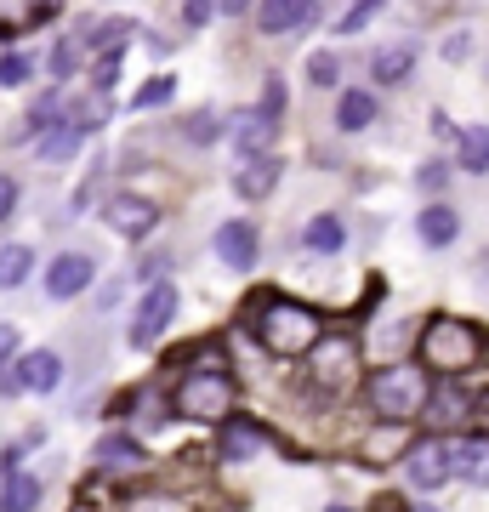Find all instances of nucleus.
<instances>
[{"label": "nucleus", "instance_id": "1", "mask_svg": "<svg viewBox=\"0 0 489 512\" xmlns=\"http://www.w3.org/2000/svg\"><path fill=\"white\" fill-rule=\"evenodd\" d=\"M256 336H262V348L279 353V359H302V353H313V342L325 336V325H319V313L302 308V302L268 296L262 313H256Z\"/></svg>", "mask_w": 489, "mask_h": 512}, {"label": "nucleus", "instance_id": "2", "mask_svg": "<svg viewBox=\"0 0 489 512\" xmlns=\"http://www.w3.org/2000/svg\"><path fill=\"white\" fill-rule=\"evenodd\" d=\"M370 404H376L381 421H416L427 410V376L410 365H393V370H376L370 376Z\"/></svg>", "mask_w": 489, "mask_h": 512}, {"label": "nucleus", "instance_id": "3", "mask_svg": "<svg viewBox=\"0 0 489 512\" xmlns=\"http://www.w3.org/2000/svg\"><path fill=\"white\" fill-rule=\"evenodd\" d=\"M478 353H484V342H478V330L461 325V319H433V325L421 330V359L433 370H467L478 365Z\"/></svg>", "mask_w": 489, "mask_h": 512}, {"label": "nucleus", "instance_id": "4", "mask_svg": "<svg viewBox=\"0 0 489 512\" xmlns=\"http://www.w3.org/2000/svg\"><path fill=\"white\" fill-rule=\"evenodd\" d=\"M171 404H177L182 421H222L234 404V382H228V370H188Z\"/></svg>", "mask_w": 489, "mask_h": 512}, {"label": "nucleus", "instance_id": "5", "mask_svg": "<svg viewBox=\"0 0 489 512\" xmlns=\"http://www.w3.org/2000/svg\"><path fill=\"white\" fill-rule=\"evenodd\" d=\"M171 319H177V285H148V296L131 313V348H154Z\"/></svg>", "mask_w": 489, "mask_h": 512}, {"label": "nucleus", "instance_id": "6", "mask_svg": "<svg viewBox=\"0 0 489 512\" xmlns=\"http://www.w3.org/2000/svg\"><path fill=\"white\" fill-rule=\"evenodd\" d=\"M404 478H410L416 490H444V484H450V456H444V439L410 444V456H404Z\"/></svg>", "mask_w": 489, "mask_h": 512}, {"label": "nucleus", "instance_id": "7", "mask_svg": "<svg viewBox=\"0 0 489 512\" xmlns=\"http://www.w3.org/2000/svg\"><path fill=\"white\" fill-rule=\"evenodd\" d=\"M103 217H109L114 234L143 239V234H154V222H160V205L143 200V194H114V200L103 205Z\"/></svg>", "mask_w": 489, "mask_h": 512}, {"label": "nucleus", "instance_id": "8", "mask_svg": "<svg viewBox=\"0 0 489 512\" xmlns=\"http://www.w3.org/2000/svg\"><path fill=\"white\" fill-rule=\"evenodd\" d=\"M273 126H279V120H268L262 109H245V114H228V120H222V131L234 137V148L245 160H256V154L273 148Z\"/></svg>", "mask_w": 489, "mask_h": 512}, {"label": "nucleus", "instance_id": "9", "mask_svg": "<svg viewBox=\"0 0 489 512\" xmlns=\"http://www.w3.org/2000/svg\"><path fill=\"white\" fill-rule=\"evenodd\" d=\"M353 359H359V348H353L347 336H319V342H313V376L325 387H342L347 376H353Z\"/></svg>", "mask_w": 489, "mask_h": 512}, {"label": "nucleus", "instance_id": "10", "mask_svg": "<svg viewBox=\"0 0 489 512\" xmlns=\"http://www.w3.org/2000/svg\"><path fill=\"white\" fill-rule=\"evenodd\" d=\"M256 251H262V245H256V228L251 222H222L217 228V256H222V268H234V274H251L256 268Z\"/></svg>", "mask_w": 489, "mask_h": 512}, {"label": "nucleus", "instance_id": "11", "mask_svg": "<svg viewBox=\"0 0 489 512\" xmlns=\"http://www.w3.org/2000/svg\"><path fill=\"white\" fill-rule=\"evenodd\" d=\"M262 444H268L262 421H251V416H222V433H217L222 461H251L256 450H262Z\"/></svg>", "mask_w": 489, "mask_h": 512}, {"label": "nucleus", "instance_id": "12", "mask_svg": "<svg viewBox=\"0 0 489 512\" xmlns=\"http://www.w3.org/2000/svg\"><path fill=\"white\" fill-rule=\"evenodd\" d=\"M97 279V268H91V256L69 251V256H57L52 268H46V291L57 296V302H69V296H80Z\"/></svg>", "mask_w": 489, "mask_h": 512}, {"label": "nucleus", "instance_id": "13", "mask_svg": "<svg viewBox=\"0 0 489 512\" xmlns=\"http://www.w3.org/2000/svg\"><path fill=\"white\" fill-rule=\"evenodd\" d=\"M444 456H450V478L489 484V439H444Z\"/></svg>", "mask_w": 489, "mask_h": 512}, {"label": "nucleus", "instance_id": "14", "mask_svg": "<svg viewBox=\"0 0 489 512\" xmlns=\"http://www.w3.org/2000/svg\"><path fill=\"white\" fill-rule=\"evenodd\" d=\"M313 0H262V12H256V23H262V35H290V29H302V23H313Z\"/></svg>", "mask_w": 489, "mask_h": 512}, {"label": "nucleus", "instance_id": "15", "mask_svg": "<svg viewBox=\"0 0 489 512\" xmlns=\"http://www.w3.org/2000/svg\"><path fill=\"white\" fill-rule=\"evenodd\" d=\"M279 171H285V165L273 160V154H256V160H245L234 171V188L245 194V200H268L273 183H279Z\"/></svg>", "mask_w": 489, "mask_h": 512}, {"label": "nucleus", "instance_id": "16", "mask_svg": "<svg viewBox=\"0 0 489 512\" xmlns=\"http://www.w3.org/2000/svg\"><path fill=\"white\" fill-rule=\"evenodd\" d=\"M18 382L29 387V393H52V387L63 382V359H57L52 348L23 353V359H18Z\"/></svg>", "mask_w": 489, "mask_h": 512}, {"label": "nucleus", "instance_id": "17", "mask_svg": "<svg viewBox=\"0 0 489 512\" xmlns=\"http://www.w3.org/2000/svg\"><path fill=\"white\" fill-rule=\"evenodd\" d=\"M416 234H421V245H433V251H444L455 234H461V217H455L450 205H427L416 217Z\"/></svg>", "mask_w": 489, "mask_h": 512}, {"label": "nucleus", "instance_id": "18", "mask_svg": "<svg viewBox=\"0 0 489 512\" xmlns=\"http://www.w3.org/2000/svg\"><path fill=\"white\" fill-rule=\"evenodd\" d=\"M410 69H416V46H381L376 63H370V74H376L381 86H399V80H410Z\"/></svg>", "mask_w": 489, "mask_h": 512}, {"label": "nucleus", "instance_id": "19", "mask_svg": "<svg viewBox=\"0 0 489 512\" xmlns=\"http://www.w3.org/2000/svg\"><path fill=\"white\" fill-rule=\"evenodd\" d=\"M35 501H40V478H29V473H6V484H0V512H35Z\"/></svg>", "mask_w": 489, "mask_h": 512}, {"label": "nucleus", "instance_id": "20", "mask_svg": "<svg viewBox=\"0 0 489 512\" xmlns=\"http://www.w3.org/2000/svg\"><path fill=\"white\" fill-rule=\"evenodd\" d=\"M80 137H86V131H74L69 120H63V126H46V131H40V148H35V154H40L46 165H57V160H69L74 148H80Z\"/></svg>", "mask_w": 489, "mask_h": 512}, {"label": "nucleus", "instance_id": "21", "mask_svg": "<svg viewBox=\"0 0 489 512\" xmlns=\"http://www.w3.org/2000/svg\"><path fill=\"white\" fill-rule=\"evenodd\" d=\"M461 154H455V160H461V171H472V177H484L489 171V126H472V131H461Z\"/></svg>", "mask_w": 489, "mask_h": 512}, {"label": "nucleus", "instance_id": "22", "mask_svg": "<svg viewBox=\"0 0 489 512\" xmlns=\"http://www.w3.org/2000/svg\"><path fill=\"white\" fill-rule=\"evenodd\" d=\"M376 120V97L370 92H342V103H336V126L342 131H364Z\"/></svg>", "mask_w": 489, "mask_h": 512}, {"label": "nucleus", "instance_id": "23", "mask_svg": "<svg viewBox=\"0 0 489 512\" xmlns=\"http://www.w3.org/2000/svg\"><path fill=\"white\" fill-rule=\"evenodd\" d=\"M302 239H308V251L336 256V251H342V239H347V228H342V217H330V211H325V217L308 222V234H302Z\"/></svg>", "mask_w": 489, "mask_h": 512}, {"label": "nucleus", "instance_id": "24", "mask_svg": "<svg viewBox=\"0 0 489 512\" xmlns=\"http://www.w3.org/2000/svg\"><path fill=\"white\" fill-rule=\"evenodd\" d=\"M29 268H35V251H29V245H6V251H0V291L23 285Z\"/></svg>", "mask_w": 489, "mask_h": 512}, {"label": "nucleus", "instance_id": "25", "mask_svg": "<svg viewBox=\"0 0 489 512\" xmlns=\"http://www.w3.org/2000/svg\"><path fill=\"white\" fill-rule=\"evenodd\" d=\"M171 97H177V80H171V74H154L143 92L131 97V109H160V103H171Z\"/></svg>", "mask_w": 489, "mask_h": 512}, {"label": "nucleus", "instance_id": "26", "mask_svg": "<svg viewBox=\"0 0 489 512\" xmlns=\"http://www.w3.org/2000/svg\"><path fill=\"white\" fill-rule=\"evenodd\" d=\"M381 6H387V0H353V12H347V18L336 23V35H359V29H364L370 18H376Z\"/></svg>", "mask_w": 489, "mask_h": 512}, {"label": "nucleus", "instance_id": "27", "mask_svg": "<svg viewBox=\"0 0 489 512\" xmlns=\"http://www.w3.org/2000/svg\"><path fill=\"white\" fill-rule=\"evenodd\" d=\"M308 80L313 86H336V80H342V63H336L330 52H313L308 57Z\"/></svg>", "mask_w": 489, "mask_h": 512}, {"label": "nucleus", "instance_id": "28", "mask_svg": "<svg viewBox=\"0 0 489 512\" xmlns=\"http://www.w3.org/2000/svg\"><path fill=\"white\" fill-rule=\"evenodd\" d=\"M29 74H35V63H29L23 52H6V57H0V86H23Z\"/></svg>", "mask_w": 489, "mask_h": 512}, {"label": "nucleus", "instance_id": "29", "mask_svg": "<svg viewBox=\"0 0 489 512\" xmlns=\"http://www.w3.org/2000/svg\"><path fill=\"white\" fill-rule=\"evenodd\" d=\"M97 461H131V467H137L143 450H137L131 439H103V444H97Z\"/></svg>", "mask_w": 489, "mask_h": 512}, {"label": "nucleus", "instance_id": "30", "mask_svg": "<svg viewBox=\"0 0 489 512\" xmlns=\"http://www.w3.org/2000/svg\"><path fill=\"white\" fill-rule=\"evenodd\" d=\"M46 69H52L57 80H69V74L80 69V52H74V40H63V46H57V52L46 57Z\"/></svg>", "mask_w": 489, "mask_h": 512}, {"label": "nucleus", "instance_id": "31", "mask_svg": "<svg viewBox=\"0 0 489 512\" xmlns=\"http://www.w3.org/2000/svg\"><path fill=\"white\" fill-rule=\"evenodd\" d=\"M262 114H268V120L285 114V80H279V74H268V86H262Z\"/></svg>", "mask_w": 489, "mask_h": 512}, {"label": "nucleus", "instance_id": "32", "mask_svg": "<svg viewBox=\"0 0 489 512\" xmlns=\"http://www.w3.org/2000/svg\"><path fill=\"white\" fill-rule=\"evenodd\" d=\"M427 404H433L438 416H467V399H461V393H450V387H444V393H427Z\"/></svg>", "mask_w": 489, "mask_h": 512}, {"label": "nucleus", "instance_id": "33", "mask_svg": "<svg viewBox=\"0 0 489 512\" xmlns=\"http://www.w3.org/2000/svg\"><path fill=\"white\" fill-rule=\"evenodd\" d=\"M91 80H97V86L109 92L114 80H120V52H103V57H97V74H91Z\"/></svg>", "mask_w": 489, "mask_h": 512}, {"label": "nucleus", "instance_id": "34", "mask_svg": "<svg viewBox=\"0 0 489 512\" xmlns=\"http://www.w3.org/2000/svg\"><path fill=\"white\" fill-rule=\"evenodd\" d=\"M182 18H188L194 29H200V23L217 18V0H182Z\"/></svg>", "mask_w": 489, "mask_h": 512}, {"label": "nucleus", "instance_id": "35", "mask_svg": "<svg viewBox=\"0 0 489 512\" xmlns=\"http://www.w3.org/2000/svg\"><path fill=\"white\" fill-rule=\"evenodd\" d=\"M188 137H194V143H211V137H217V120H211V114H194V120H188Z\"/></svg>", "mask_w": 489, "mask_h": 512}, {"label": "nucleus", "instance_id": "36", "mask_svg": "<svg viewBox=\"0 0 489 512\" xmlns=\"http://www.w3.org/2000/svg\"><path fill=\"white\" fill-rule=\"evenodd\" d=\"M12 211H18V183H12V177H0V222L12 217Z\"/></svg>", "mask_w": 489, "mask_h": 512}, {"label": "nucleus", "instance_id": "37", "mask_svg": "<svg viewBox=\"0 0 489 512\" xmlns=\"http://www.w3.org/2000/svg\"><path fill=\"white\" fill-rule=\"evenodd\" d=\"M12 348H18V330L0 325V365H12Z\"/></svg>", "mask_w": 489, "mask_h": 512}, {"label": "nucleus", "instance_id": "38", "mask_svg": "<svg viewBox=\"0 0 489 512\" xmlns=\"http://www.w3.org/2000/svg\"><path fill=\"white\" fill-rule=\"evenodd\" d=\"M444 177H450L444 165H427V171H421V188H444Z\"/></svg>", "mask_w": 489, "mask_h": 512}, {"label": "nucleus", "instance_id": "39", "mask_svg": "<svg viewBox=\"0 0 489 512\" xmlns=\"http://www.w3.org/2000/svg\"><path fill=\"white\" fill-rule=\"evenodd\" d=\"M222 18H239V12H251V0H217Z\"/></svg>", "mask_w": 489, "mask_h": 512}, {"label": "nucleus", "instance_id": "40", "mask_svg": "<svg viewBox=\"0 0 489 512\" xmlns=\"http://www.w3.org/2000/svg\"><path fill=\"white\" fill-rule=\"evenodd\" d=\"M18 387H23V382H18V370L0 365V393H18Z\"/></svg>", "mask_w": 489, "mask_h": 512}, {"label": "nucleus", "instance_id": "41", "mask_svg": "<svg viewBox=\"0 0 489 512\" xmlns=\"http://www.w3.org/2000/svg\"><path fill=\"white\" fill-rule=\"evenodd\" d=\"M131 512H182L177 501H143V507H131Z\"/></svg>", "mask_w": 489, "mask_h": 512}, {"label": "nucleus", "instance_id": "42", "mask_svg": "<svg viewBox=\"0 0 489 512\" xmlns=\"http://www.w3.org/2000/svg\"><path fill=\"white\" fill-rule=\"evenodd\" d=\"M410 512H433V507H410Z\"/></svg>", "mask_w": 489, "mask_h": 512}]
</instances>
